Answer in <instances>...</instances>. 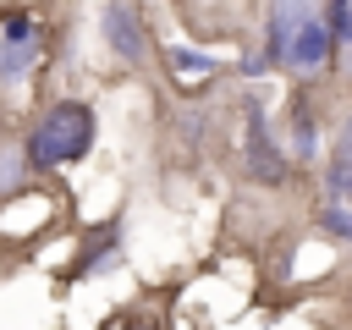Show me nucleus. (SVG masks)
<instances>
[{
    "instance_id": "nucleus-1",
    "label": "nucleus",
    "mask_w": 352,
    "mask_h": 330,
    "mask_svg": "<svg viewBox=\"0 0 352 330\" xmlns=\"http://www.w3.org/2000/svg\"><path fill=\"white\" fill-rule=\"evenodd\" d=\"M99 126H94V110L82 99H55L22 138V154L33 170H60V165H77L88 148H94Z\"/></svg>"
},
{
    "instance_id": "nucleus-2",
    "label": "nucleus",
    "mask_w": 352,
    "mask_h": 330,
    "mask_svg": "<svg viewBox=\"0 0 352 330\" xmlns=\"http://www.w3.org/2000/svg\"><path fill=\"white\" fill-rule=\"evenodd\" d=\"M242 170L253 182H264V187H280L292 176V160H286V148L270 132L264 99H242Z\"/></svg>"
},
{
    "instance_id": "nucleus-3",
    "label": "nucleus",
    "mask_w": 352,
    "mask_h": 330,
    "mask_svg": "<svg viewBox=\"0 0 352 330\" xmlns=\"http://www.w3.org/2000/svg\"><path fill=\"white\" fill-rule=\"evenodd\" d=\"M38 66V22L28 11H11L0 22V82H22Z\"/></svg>"
},
{
    "instance_id": "nucleus-4",
    "label": "nucleus",
    "mask_w": 352,
    "mask_h": 330,
    "mask_svg": "<svg viewBox=\"0 0 352 330\" xmlns=\"http://www.w3.org/2000/svg\"><path fill=\"white\" fill-rule=\"evenodd\" d=\"M99 33H104V44H110L121 60H132V66H143V60H148V33H143V16H138L126 0H110V6L99 11Z\"/></svg>"
},
{
    "instance_id": "nucleus-5",
    "label": "nucleus",
    "mask_w": 352,
    "mask_h": 330,
    "mask_svg": "<svg viewBox=\"0 0 352 330\" xmlns=\"http://www.w3.org/2000/svg\"><path fill=\"white\" fill-rule=\"evenodd\" d=\"M324 192L336 204H352V116L341 121L336 143H330V160H324Z\"/></svg>"
},
{
    "instance_id": "nucleus-6",
    "label": "nucleus",
    "mask_w": 352,
    "mask_h": 330,
    "mask_svg": "<svg viewBox=\"0 0 352 330\" xmlns=\"http://www.w3.org/2000/svg\"><path fill=\"white\" fill-rule=\"evenodd\" d=\"M292 160H319V126L308 116V99H292Z\"/></svg>"
},
{
    "instance_id": "nucleus-7",
    "label": "nucleus",
    "mask_w": 352,
    "mask_h": 330,
    "mask_svg": "<svg viewBox=\"0 0 352 330\" xmlns=\"http://www.w3.org/2000/svg\"><path fill=\"white\" fill-rule=\"evenodd\" d=\"M116 236H121V226H99V231H94V242H88V253L77 258V270H72V280H82V275H94V270L104 264V253H116Z\"/></svg>"
},
{
    "instance_id": "nucleus-8",
    "label": "nucleus",
    "mask_w": 352,
    "mask_h": 330,
    "mask_svg": "<svg viewBox=\"0 0 352 330\" xmlns=\"http://www.w3.org/2000/svg\"><path fill=\"white\" fill-rule=\"evenodd\" d=\"M28 170H33V165H28L22 143H6V148H0V192H16V187L28 182Z\"/></svg>"
},
{
    "instance_id": "nucleus-9",
    "label": "nucleus",
    "mask_w": 352,
    "mask_h": 330,
    "mask_svg": "<svg viewBox=\"0 0 352 330\" xmlns=\"http://www.w3.org/2000/svg\"><path fill=\"white\" fill-rule=\"evenodd\" d=\"M324 22H330V33H336V50H341L346 66H352V0H330V6H324Z\"/></svg>"
},
{
    "instance_id": "nucleus-10",
    "label": "nucleus",
    "mask_w": 352,
    "mask_h": 330,
    "mask_svg": "<svg viewBox=\"0 0 352 330\" xmlns=\"http://www.w3.org/2000/svg\"><path fill=\"white\" fill-rule=\"evenodd\" d=\"M319 231H330L336 242H352V204H336V198H330V204L319 209Z\"/></svg>"
},
{
    "instance_id": "nucleus-11",
    "label": "nucleus",
    "mask_w": 352,
    "mask_h": 330,
    "mask_svg": "<svg viewBox=\"0 0 352 330\" xmlns=\"http://www.w3.org/2000/svg\"><path fill=\"white\" fill-rule=\"evenodd\" d=\"M104 330H160V324H148V319H116V324H104Z\"/></svg>"
}]
</instances>
